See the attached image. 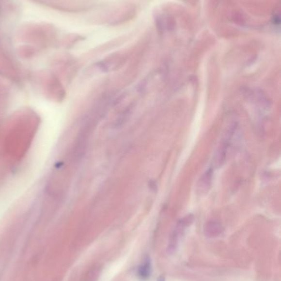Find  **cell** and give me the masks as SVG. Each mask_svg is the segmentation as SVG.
<instances>
[{"label": "cell", "instance_id": "6da1fadb", "mask_svg": "<svg viewBox=\"0 0 281 281\" xmlns=\"http://www.w3.org/2000/svg\"><path fill=\"white\" fill-rule=\"evenodd\" d=\"M235 132H236V124L229 126V128L227 129L226 133L223 135V138L219 142V144L218 145L216 151L214 155L213 165L215 168H220L226 161L229 144L231 142L232 137H233V135L234 134Z\"/></svg>", "mask_w": 281, "mask_h": 281}, {"label": "cell", "instance_id": "7a4b0ae2", "mask_svg": "<svg viewBox=\"0 0 281 281\" xmlns=\"http://www.w3.org/2000/svg\"><path fill=\"white\" fill-rule=\"evenodd\" d=\"M213 180V169H207L200 177L196 185V191L198 195L203 196L210 191Z\"/></svg>", "mask_w": 281, "mask_h": 281}, {"label": "cell", "instance_id": "3957f363", "mask_svg": "<svg viewBox=\"0 0 281 281\" xmlns=\"http://www.w3.org/2000/svg\"><path fill=\"white\" fill-rule=\"evenodd\" d=\"M204 234L208 237H216L219 235H220L223 231V226L220 222L219 221H208L204 225Z\"/></svg>", "mask_w": 281, "mask_h": 281}, {"label": "cell", "instance_id": "277c9868", "mask_svg": "<svg viewBox=\"0 0 281 281\" xmlns=\"http://www.w3.org/2000/svg\"><path fill=\"white\" fill-rule=\"evenodd\" d=\"M149 274H150V262L148 260L141 266V267L139 270V275L141 278L146 279L147 277H149Z\"/></svg>", "mask_w": 281, "mask_h": 281}]
</instances>
